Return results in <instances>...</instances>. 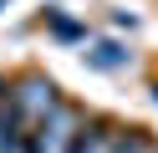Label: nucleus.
Listing matches in <instances>:
<instances>
[{"mask_svg": "<svg viewBox=\"0 0 158 153\" xmlns=\"http://www.w3.org/2000/svg\"><path fill=\"white\" fill-rule=\"evenodd\" d=\"M56 102H61V92H56V82L46 77V71H21V77H10V112L21 117V128H36L41 117H51Z\"/></svg>", "mask_w": 158, "mask_h": 153, "instance_id": "obj_1", "label": "nucleus"}, {"mask_svg": "<svg viewBox=\"0 0 158 153\" xmlns=\"http://www.w3.org/2000/svg\"><path fill=\"white\" fill-rule=\"evenodd\" d=\"M66 153H117V122H107V117H82Z\"/></svg>", "mask_w": 158, "mask_h": 153, "instance_id": "obj_2", "label": "nucleus"}, {"mask_svg": "<svg viewBox=\"0 0 158 153\" xmlns=\"http://www.w3.org/2000/svg\"><path fill=\"white\" fill-rule=\"evenodd\" d=\"M87 66H92V71H123V66H133V51H127L123 41L102 36V41L87 46Z\"/></svg>", "mask_w": 158, "mask_h": 153, "instance_id": "obj_3", "label": "nucleus"}, {"mask_svg": "<svg viewBox=\"0 0 158 153\" xmlns=\"http://www.w3.org/2000/svg\"><path fill=\"white\" fill-rule=\"evenodd\" d=\"M46 26H51L56 41H87V26H82V20H72L61 5H46Z\"/></svg>", "mask_w": 158, "mask_h": 153, "instance_id": "obj_4", "label": "nucleus"}, {"mask_svg": "<svg viewBox=\"0 0 158 153\" xmlns=\"http://www.w3.org/2000/svg\"><path fill=\"white\" fill-rule=\"evenodd\" d=\"M10 153H46V148H41V138H36V133L26 128L21 138H15V148H10Z\"/></svg>", "mask_w": 158, "mask_h": 153, "instance_id": "obj_5", "label": "nucleus"}, {"mask_svg": "<svg viewBox=\"0 0 158 153\" xmlns=\"http://www.w3.org/2000/svg\"><path fill=\"white\" fill-rule=\"evenodd\" d=\"M0 102H10V77H0Z\"/></svg>", "mask_w": 158, "mask_h": 153, "instance_id": "obj_6", "label": "nucleus"}, {"mask_svg": "<svg viewBox=\"0 0 158 153\" xmlns=\"http://www.w3.org/2000/svg\"><path fill=\"white\" fill-rule=\"evenodd\" d=\"M153 107H158V87H153Z\"/></svg>", "mask_w": 158, "mask_h": 153, "instance_id": "obj_7", "label": "nucleus"}, {"mask_svg": "<svg viewBox=\"0 0 158 153\" xmlns=\"http://www.w3.org/2000/svg\"><path fill=\"white\" fill-rule=\"evenodd\" d=\"M5 5H10V0H0V10H5Z\"/></svg>", "mask_w": 158, "mask_h": 153, "instance_id": "obj_8", "label": "nucleus"}, {"mask_svg": "<svg viewBox=\"0 0 158 153\" xmlns=\"http://www.w3.org/2000/svg\"><path fill=\"white\" fill-rule=\"evenodd\" d=\"M148 153H158V143H153V148H148Z\"/></svg>", "mask_w": 158, "mask_h": 153, "instance_id": "obj_9", "label": "nucleus"}]
</instances>
